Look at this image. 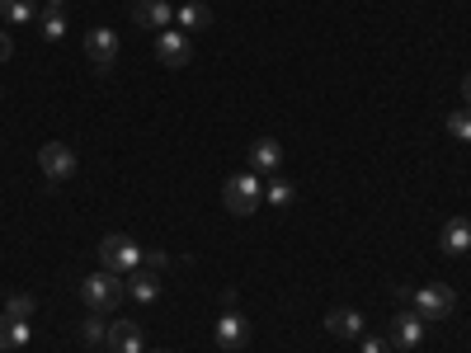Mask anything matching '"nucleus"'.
<instances>
[{"instance_id": "obj_20", "label": "nucleus", "mask_w": 471, "mask_h": 353, "mask_svg": "<svg viewBox=\"0 0 471 353\" xmlns=\"http://www.w3.org/2000/svg\"><path fill=\"white\" fill-rule=\"evenodd\" d=\"M38 33H43L48 43H57V38H67V14H61V10H48V14H43V29H38Z\"/></svg>"}, {"instance_id": "obj_9", "label": "nucleus", "mask_w": 471, "mask_h": 353, "mask_svg": "<svg viewBox=\"0 0 471 353\" xmlns=\"http://www.w3.org/2000/svg\"><path fill=\"white\" fill-rule=\"evenodd\" d=\"M170 19H175L170 0H137L132 5V24L137 29H170Z\"/></svg>"}, {"instance_id": "obj_29", "label": "nucleus", "mask_w": 471, "mask_h": 353, "mask_svg": "<svg viewBox=\"0 0 471 353\" xmlns=\"http://www.w3.org/2000/svg\"><path fill=\"white\" fill-rule=\"evenodd\" d=\"M0 99H5V86H0Z\"/></svg>"}, {"instance_id": "obj_12", "label": "nucleus", "mask_w": 471, "mask_h": 353, "mask_svg": "<svg viewBox=\"0 0 471 353\" xmlns=\"http://www.w3.org/2000/svg\"><path fill=\"white\" fill-rule=\"evenodd\" d=\"M278 165H283V147L274 137H259L250 147V170L255 175H278Z\"/></svg>"}, {"instance_id": "obj_24", "label": "nucleus", "mask_w": 471, "mask_h": 353, "mask_svg": "<svg viewBox=\"0 0 471 353\" xmlns=\"http://www.w3.org/2000/svg\"><path fill=\"white\" fill-rule=\"evenodd\" d=\"M363 353H392V339H382V335H363Z\"/></svg>"}, {"instance_id": "obj_18", "label": "nucleus", "mask_w": 471, "mask_h": 353, "mask_svg": "<svg viewBox=\"0 0 471 353\" xmlns=\"http://www.w3.org/2000/svg\"><path fill=\"white\" fill-rule=\"evenodd\" d=\"M0 14H5V24H29L38 14V5L33 0H0Z\"/></svg>"}, {"instance_id": "obj_1", "label": "nucleus", "mask_w": 471, "mask_h": 353, "mask_svg": "<svg viewBox=\"0 0 471 353\" xmlns=\"http://www.w3.org/2000/svg\"><path fill=\"white\" fill-rule=\"evenodd\" d=\"M222 203H227V213H236V217H255L259 203H264V184H259V175H255V170L231 175L227 184H222Z\"/></svg>"}, {"instance_id": "obj_21", "label": "nucleus", "mask_w": 471, "mask_h": 353, "mask_svg": "<svg viewBox=\"0 0 471 353\" xmlns=\"http://www.w3.org/2000/svg\"><path fill=\"white\" fill-rule=\"evenodd\" d=\"M5 316L29 321V316H33V297H29V293H10V297H5Z\"/></svg>"}, {"instance_id": "obj_19", "label": "nucleus", "mask_w": 471, "mask_h": 353, "mask_svg": "<svg viewBox=\"0 0 471 353\" xmlns=\"http://www.w3.org/2000/svg\"><path fill=\"white\" fill-rule=\"evenodd\" d=\"M264 203H269V207H278V213H283V207H293V203H297V189H293L288 179H274L269 189H264Z\"/></svg>"}, {"instance_id": "obj_4", "label": "nucleus", "mask_w": 471, "mask_h": 353, "mask_svg": "<svg viewBox=\"0 0 471 353\" xmlns=\"http://www.w3.org/2000/svg\"><path fill=\"white\" fill-rule=\"evenodd\" d=\"M411 302H415V311H420L424 321H448L457 311V293L448 283H424Z\"/></svg>"}, {"instance_id": "obj_23", "label": "nucleus", "mask_w": 471, "mask_h": 353, "mask_svg": "<svg viewBox=\"0 0 471 353\" xmlns=\"http://www.w3.org/2000/svg\"><path fill=\"white\" fill-rule=\"evenodd\" d=\"M448 132H453L457 141H471V109H457V113H448Z\"/></svg>"}, {"instance_id": "obj_26", "label": "nucleus", "mask_w": 471, "mask_h": 353, "mask_svg": "<svg viewBox=\"0 0 471 353\" xmlns=\"http://www.w3.org/2000/svg\"><path fill=\"white\" fill-rule=\"evenodd\" d=\"M10 57H14V38H10V33H0V67H5Z\"/></svg>"}, {"instance_id": "obj_2", "label": "nucleus", "mask_w": 471, "mask_h": 353, "mask_svg": "<svg viewBox=\"0 0 471 353\" xmlns=\"http://www.w3.org/2000/svg\"><path fill=\"white\" fill-rule=\"evenodd\" d=\"M99 264L109 268V274H118V278H128V274H137L141 268V245L132 240V236H104L99 240Z\"/></svg>"}, {"instance_id": "obj_28", "label": "nucleus", "mask_w": 471, "mask_h": 353, "mask_svg": "<svg viewBox=\"0 0 471 353\" xmlns=\"http://www.w3.org/2000/svg\"><path fill=\"white\" fill-rule=\"evenodd\" d=\"M48 5H52V10H57V5H67V0H48Z\"/></svg>"}, {"instance_id": "obj_3", "label": "nucleus", "mask_w": 471, "mask_h": 353, "mask_svg": "<svg viewBox=\"0 0 471 353\" xmlns=\"http://www.w3.org/2000/svg\"><path fill=\"white\" fill-rule=\"evenodd\" d=\"M80 297H86L90 311H113V306H122V297H128V283L118 274H109V268H99V274H90L80 283Z\"/></svg>"}, {"instance_id": "obj_13", "label": "nucleus", "mask_w": 471, "mask_h": 353, "mask_svg": "<svg viewBox=\"0 0 471 353\" xmlns=\"http://www.w3.org/2000/svg\"><path fill=\"white\" fill-rule=\"evenodd\" d=\"M109 353H141V325L137 321H118L109 325Z\"/></svg>"}, {"instance_id": "obj_5", "label": "nucleus", "mask_w": 471, "mask_h": 353, "mask_svg": "<svg viewBox=\"0 0 471 353\" xmlns=\"http://www.w3.org/2000/svg\"><path fill=\"white\" fill-rule=\"evenodd\" d=\"M189 57H194V43H189V33H184V29H160L156 33V61H160V67L179 71V67H189Z\"/></svg>"}, {"instance_id": "obj_14", "label": "nucleus", "mask_w": 471, "mask_h": 353, "mask_svg": "<svg viewBox=\"0 0 471 353\" xmlns=\"http://www.w3.org/2000/svg\"><path fill=\"white\" fill-rule=\"evenodd\" d=\"M439 245H443V255H466L471 250V222L466 217H453V222L443 226Z\"/></svg>"}, {"instance_id": "obj_15", "label": "nucleus", "mask_w": 471, "mask_h": 353, "mask_svg": "<svg viewBox=\"0 0 471 353\" xmlns=\"http://www.w3.org/2000/svg\"><path fill=\"white\" fill-rule=\"evenodd\" d=\"M128 297L141 302V306H151V302L160 297V283H156L151 268H137V274H128Z\"/></svg>"}, {"instance_id": "obj_7", "label": "nucleus", "mask_w": 471, "mask_h": 353, "mask_svg": "<svg viewBox=\"0 0 471 353\" xmlns=\"http://www.w3.org/2000/svg\"><path fill=\"white\" fill-rule=\"evenodd\" d=\"M386 339H392V348H415L424 339V316L411 306V311H396L392 325H386Z\"/></svg>"}, {"instance_id": "obj_16", "label": "nucleus", "mask_w": 471, "mask_h": 353, "mask_svg": "<svg viewBox=\"0 0 471 353\" xmlns=\"http://www.w3.org/2000/svg\"><path fill=\"white\" fill-rule=\"evenodd\" d=\"M175 19H179L184 29H198V33H203V29L213 24V10H208V5H198V0H184V5L175 10Z\"/></svg>"}, {"instance_id": "obj_11", "label": "nucleus", "mask_w": 471, "mask_h": 353, "mask_svg": "<svg viewBox=\"0 0 471 353\" xmlns=\"http://www.w3.org/2000/svg\"><path fill=\"white\" fill-rule=\"evenodd\" d=\"M325 330H331L335 339H363V316L354 306H335L331 316H325Z\"/></svg>"}, {"instance_id": "obj_10", "label": "nucleus", "mask_w": 471, "mask_h": 353, "mask_svg": "<svg viewBox=\"0 0 471 353\" xmlns=\"http://www.w3.org/2000/svg\"><path fill=\"white\" fill-rule=\"evenodd\" d=\"M245 339H250V321H245L240 311H222V321H217V344L227 348V353H236Z\"/></svg>"}, {"instance_id": "obj_27", "label": "nucleus", "mask_w": 471, "mask_h": 353, "mask_svg": "<svg viewBox=\"0 0 471 353\" xmlns=\"http://www.w3.org/2000/svg\"><path fill=\"white\" fill-rule=\"evenodd\" d=\"M462 109H471V76L462 80Z\"/></svg>"}, {"instance_id": "obj_6", "label": "nucleus", "mask_w": 471, "mask_h": 353, "mask_svg": "<svg viewBox=\"0 0 471 353\" xmlns=\"http://www.w3.org/2000/svg\"><path fill=\"white\" fill-rule=\"evenodd\" d=\"M38 165H43V175L52 184H67L76 175V151L67 147V141H48V147L38 151Z\"/></svg>"}, {"instance_id": "obj_8", "label": "nucleus", "mask_w": 471, "mask_h": 353, "mask_svg": "<svg viewBox=\"0 0 471 353\" xmlns=\"http://www.w3.org/2000/svg\"><path fill=\"white\" fill-rule=\"evenodd\" d=\"M86 57L95 61L99 71H109L113 61H118V33L113 29H90L86 33Z\"/></svg>"}, {"instance_id": "obj_25", "label": "nucleus", "mask_w": 471, "mask_h": 353, "mask_svg": "<svg viewBox=\"0 0 471 353\" xmlns=\"http://www.w3.org/2000/svg\"><path fill=\"white\" fill-rule=\"evenodd\" d=\"M141 268H151V274L166 268V250H141Z\"/></svg>"}, {"instance_id": "obj_17", "label": "nucleus", "mask_w": 471, "mask_h": 353, "mask_svg": "<svg viewBox=\"0 0 471 353\" xmlns=\"http://www.w3.org/2000/svg\"><path fill=\"white\" fill-rule=\"evenodd\" d=\"M29 344V321L0 316V348H24Z\"/></svg>"}, {"instance_id": "obj_22", "label": "nucleus", "mask_w": 471, "mask_h": 353, "mask_svg": "<svg viewBox=\"0 0 471 353\" xmlns=\"http://www.w3.org/2000/svg\"><path fill=\"white\" fill-rule=\"evenodd\" d=\"M80 339H86V344H104L109 339V325L99 321V311H95V316H86V325H80Z\"/></svg>"}]
</instances>
